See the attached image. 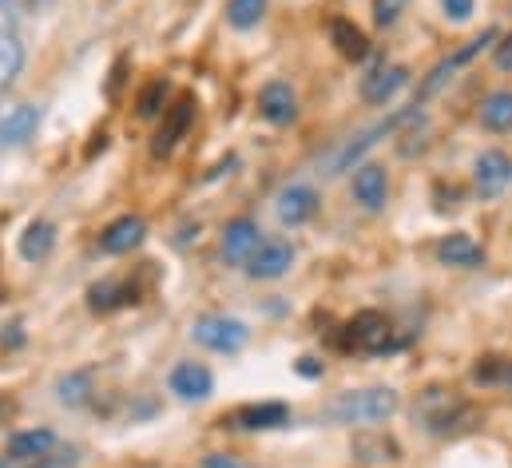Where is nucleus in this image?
<instances>
[{
    "mask_svg": "<svg viewBox=\"0 0 512 468\" xmlns=\"http://www.w3.org/2000/svg\"><path fill=\"white\" fill-rule=\"evenodd\" d=\"M401 409L397 389L389 385H374V389H346L326 405V417L338 425H378L389 421Z\"/></svg>",
    "mask_w": 512,
    "mask_h": 468,
    "instance_id": "nucleus-1",
    "label": "nucleus"
},
{
    "mask_svg": "<svg viewBox=\"0 0 512 468\" xmlns=\"http://www.w3.org/2000/svg\"><path fill=\"white\" fill-rule=\"evenodd\" d=\"M334 342H338V350H354V353L397 350V342H393V326H389V318L378 314V310H362V314H354V318L342 326V334H338Z\"/></svg>",
    "mask_w": 512,
    "mask_h": 468,
    "instance_id": "nucleus-2",
    "label": "nucleus"
},
{
    "mask_svg": "<svg viewBox=\"0 0 512 468\" xmlns=\"http://www.w3.org/2000/svg\"><path fill=\"white\" fill-rule=\"evenodd\" d=\"M421 421L429 433H453L457 425H465L473 417V409L457 397V389H445V385H433L421 393V405H417Z\"/></svg>",
    "mask_w": 512,
    "mask_h": 468,
    "instance_id": "nucleus-3",
    "label": "nucleus"
},
{
    "mask_svg": "<svg viewBox=\"0 0 512 468\" xmlns=\"http://www.w3.org/2000/svg\"><path fill=\"white\" fill-rule=\"evenodd\" d=\"M191 338L215 353H239L251 342V330H247V322H239V318L211 314V318H199V322L191 326Z\"/></svg>",
    "mask_w": 512,
    "mask_h": 468,
    "instance_id": "nucleus-4",
    "label": "nucleus"
},
{
    "mask_svg": "<svg viewBox=\"0 0 512 468\" xmlns=\"http://www.w3.org/2000/svg\"><path fill=\"white\" fill-rule=\"evenodd\" d=\"M290 421V405L282 401H247L231 413L219 417L223 429H247V433H262V429H282Z\"/></svg>",
    "mask_w": 512,
    "mask_h": 468,
    "instance_id": "nucleus-5",
    "label": "nucleus"
},
{
    "mask_svg": "<svg viewBox=\"0 0 512 468\" xmlns=\"http://www.w3.org/2000/svg\"><path fill=\"white\" fill-rule=\"evenodd\" d=\"M191 119H195V96L183 92L171 108H163V123H159V131H155V139H151V155H155V159H167V155L179 147V139L187 135Z\"/></svg>",
    "mask_w": 512,
    "mask_h": 468,
    "instance_id": "nucleus-6",
    "label": "nucleus"
},
{
    "mask_svg": "<svg viewBox=\"0 0 512 468\" xmlns=\"http://www.w3.org/2000/svg\"><path fill=\"white\" fill-rule=\"evenodd\" d=\"M413 116H417V104H413V108H405V112H397V116L382 119L378 127H370V131H362L358 139H350V143H346V147H342V151L334 155V163H330V175H338V171H346V167H350V163H354L358 155H366V151H370V147H374V143H378L382 135H393V131H397L401 123H409V119H413Z\"/></svg>",
    "mask_w": 512,
    "mask_h": 468,
    "instance_id": "nucleus-7",
    "label": "nucleus"
},
{
    "mask_svg": "<svg viewBox=\"0 0 512 468\" xmlns=\"http://www.w3.org/2000/svg\"><path fill=\"white\" fill-rule=\"evenodd\" d=\"M290 266H294V246H290V242H282V238L262 242L255 254L247 258V274H251V278H262V282L282 278Z\"/></svg>",
    "mask_w": 512,
    "mask_h": 468,
    "instance_id": "nucleus-8",
    "label": "nucleus"
},
{
    "mask_svg": "<svg viewBox=\"0 0 512 468\" xmlns=\"http://www.w3.org/2000/svg\"><path fill=\"white\" fill-rule=\"evenodd\" d=\"M274 211H278L282 227H302V223H310V219L318 215V191L306 187V183H294V187H286V191L278 195Z\"/></svg>",
    "mask_w": 512,
    "mask_h": 468,
    "instance_id": "nucleus-9",
    "label": "nucleus"
},
{
    "mask_svg": "<svg viewBox=\"0 0 512 468\" xmlns=\"http://www.w3.org/2000/svg\"><path fill=\"white\" fill-rule=\"evenodd\" d=\"M131 302H139V286L131 278H100L96 286H88V306L96 314H112L124 310Z\"/></svg>",
    "mask_w": 512,
    "mask_h": 468,
    "instance_id": "nucleus-10",
    "label": "nucleus"
},
{
    "mask_svg": "<svg viewBox=\"0 0 512 468\" xmlns=\"http://www.w3.org/2000/svg\"><path fill=\"white\" fill-rule=\"evenodd\" d=\"M40 127V108L36 104H12L0 112V147H20L36 135Z\"/></svg>",
    "mask_w": 512,
    "mask_h": 468,
    "instance_id": "nucleus-11",
    "label": "nucleus"
},
{
    "mask_svg": "<svg viewBox=\"0 0 512 468\" xmlns=\"http://www.w3.org/2000/svg\"><path fill=\"white\" fill-rule=\"evenodd\" d=\"M211 389H215V377H211L207 365H199V361H179V365L171 369V393H175V397H183V401H203V397H211Z\"/></svg>",
    "mask_w": 512,
    "mask_h": 468,
    "instance_id": "nucleus-12",
    "label": "nucleus"
},
{
    "mask_svg": "<svg viewBox=\"0 0 512 468\" xmlns=\"http://www.w3.org/2000/svg\"><path fill=\"white\" fill-rule=\"evenodd\" d=\"M258 112L266 123L282 127V123H294L298 116V100H294V88L286 80H270L262 92H258Z\"/></svg>",
    "mask_w": 512,
    "mask_h": 468,
    "instance_id": "nucleus-13",
    "label": "nucleus"
},
{
    "mask_svg": "<svg viewBox=\"0 0 512 468\" xmlns=\"http://www.w3.org/2000/svg\"><path fill=\"white\" fill-rule=\"evenodd\" d=\"M473 179H477V191L481 195H501L505 183L512 179V163L505 151H481L477 163H473Z\"/></svg>",
    "mask_w": 512,
    "mask_h": 468,
    "instance_id": "nucleus-14",
    "label": "nucleus"
},
{
    "mask_svg": "<svg viewBox=\"0 0 512 468\" xmlns=\"http://www.w3.org/2000/svg\"><path fill=\"white\" fill-rule=\"evenodd\" d=\"M143 238H147V223H143L139 215H120L116 223H108V227L100 231V250H104V254H128Z\"/></svg>",
    "mask_w": 512,
    "mask_h": 468,
    "instance_id": "nucleus-15",
    "label": "nucleus"
},
{
    "mask_svg": "<svg viewBox=\"0 0 512 468\" xmlns=\"http://www.w3.org/2000/svg\"><path fill=\"white\" fill-rule=\"evenodd\" d=\"M350 453L354 461L362 465H385V461H401V445L389 437V433H378V429H366L350 441Z\"/></svg>",
    "mask_w": 512,
    "mask_h": 468,
    "instance_id": "nucleus-16",
    "label": "nucleus"
},
{
    "mask_svg": "<svg viewBox=\"0 0 512 468\" xmlns=\"http://www.w3.org/2000/svg\"><path fill=\"white\" fill-rule=\"evenodd\" d=\"M385 195H389V179H385V167L378 163H366L354 171V199L366 207V211H382Z\"/></svg>",
    "mask_w": 512,
    "mask_h": 468,
    "instance_id": "nucleus-17",
    "label": "nucleus"
},
{
    "mask_svg": "<svg viewBox=\"0 0 512 468\" xmlns=\"http://www.w3.org/2000/svg\"><path fill=\"white\" fill-rule=\"evenodd\" d=\"M258 234L262 231H258L255 219H235V223L223 231V258H227V262H247L258 246H262Z\"/></svg>",
    "mask_w": 512,
    "mask_h": 468,
    "instance_id": "nucleus-18",
    "label": "nucleus"
},
{
    "mask_svg": "<svg viewBox=\"0 0 512 468\" xmlns=\"http://www.w3.org/2000/svg\"><path fill=\"white\" fill-rule=\"evenodd\" d=\"M405 84H409V72H405V68H397V64L378 68V72H370V76L362 80V100H366V104H385V100H393Z\"/></svg>",
    "mask_w": 512,
    "mask_h": 468,
    "instance_id": "nucleus-19",
    "label": "nucleus"
},
{
    "mask_svg": "<svg viewBox=\"0 0 512 468\" xmlns=\"http://www.w3.org/2000/svg\"><path fill=\"white\" fill-rule=\"evenodd\" d=\"M330 40H334V48H338L346 60H354V64L370 56V40H366V32H362L354 20H346V16L330 20Z\"/></svg>",
    "mask_w": 512,
    "mask_h": 468,
    "instance_id": "nucleus-20",
    "label": "nucleus"
},
{
    "mask_svg": "<svg viewBox=\"0 0 512 468\" xmlns=\"http://www.w3.org/2000/svg\"><path fill=\"white\" fill-rule=\"evenodd\" d=\"M52 246H56V227H52L48 219H32V223L24 227V234H20V242H16V250H20L24 262H40V258H48Z\"/></svg>",
    "mask_w": 512,
    "mask_h": 468,
    "instance_id": "nucleus-21",
    "label": "nucleus"
},
{
    "mask_svg": "<svg viewBox=\"0 0 512 468\" xmlns=\"http://www.w3.org/2000/svg\"><path fill=\"white\" fill-rule=\"evenodd\" d=\"M437 258H441L445 266H477V262L485 258V250H481V242L469 238V234H445V238L437 242Z\"/></svg>",
    "mask_w": 512,
    "mask_h": 468,
    "instance_id": "nucleus-22",
    "label": "nucleus"
},
{
    "mask_svg": "<svg viewBox=\"0 0 512 468\" xmlns=\"http://www.w3.org/2000/svg\"><path fill=\"white\" fill-rule=\"evenodd\" d=\"M56 449V433L52 429H28V433H16L12 441H8V453H12V461H40V457H48Z\"/></svg>",
    "mask_w": 512,
    "mask_h": 468,
    "instance_id": "nucleus-23",
    "label": "nucleus"
},
{
    "mask_svg": "<svg viewBox=\"0 0 512 468\" xmlns=\"http://www.w3.org/2000/svg\"><path fill=\"white\" fill-rule=\"evenodd\" d=\"M477 385H485V389H493V385H505L512 389V357H477V365H473V373H469Z\"/></svg>",
    "mask_w": 512,
    "mask_h": 468,
    "instance_id": "nucleus-24",
    "label": "nucleus"
},
{
    "mask_svg": "<svg viewBox=\"0 0 512 468\" xmlns=\"http://www.w3.org/2000/svg\"><path fill=\"white\" fill-rule=\"evenodd\" d=\"M56 397L60 405H84L92 397V369H72L56 381Z\"/></svg>",
    "mask_w": 512,
    "mask_h": 468,
    "instance_id": "nucleus-25",
    "label": "nucleus"
},
{
    "mask_svg": "<svg viewBox=\"0 0 512 468\" xmlns=\"http://www.w3.org/2000/svg\"><path fill=\"white\" fill-rule=\"evenodd\" d=\"M481 127L489 131H512V92H493L481 104Z\"/></svg>",
    "mask_w": 512,
    "mask_h": 468,
    "instance_id": "nucleus-26",
    "label": "nucleus"
},
{
    "mask_svg": "<svg viewBox=\"0 0 512 468\" xmlns=\"http://www.w3.org/2000/svg\"><path fill=\"white\" fill-rule=\"evenodd\" d=\"M20 68H24V48L8 28H0V88H8L20 76Z\"/></svg>",
    "mask_w": 512,
    "mask_h": 468,
    "instance_id": "nucleus-27",
    "label": "nucleus"
},
{
    "mask_svg": "<svg viewBox=\"0 0 512 468\" xmlns=\"http://www.w3.org/2000/svg\"><path fill=\"white\" fill-rule=\"evenodd\" d=\"M266 16V0H227V20L235 28H255Z\"/></svg>",
    "mask_w": 512,
    "mask_h": 468,
    "instance_id": "nucleus-28",
    "label": "nucleus"
},
{
    "mask_svg": "<svg viewBox=\"0 0 512 468\" xmlns=\"http://www.w3.org/2000/svg\"><path fill=\"white\" fill-rule=\"evenodd\" d=\"M163 100H167V84H163V80H151V84H143V92H139V100H135V112L143 119L159 116V112H163Z\"/></svg>",
    "mask_w": 512,
    "mask_h": 468,
    "instance_id": "nucleus-29",
    "label": "nucleus"
},
{
    "mask_svg": "<svg viewBox=\"0 0 512 468\" xmlns=\"http://www.w3.org/2000/svg\"><path fill=\"white\" fill-rule=\"evenodd\" d=\"M405 4H409V0H374V20H378L382 28L397 24L401 12H405Z\"/></svg>",
    "mask_w": 512,
    "mask_h": 468,
    "instance_id": "nucleus-30",
    "label": "nucleus"
},
{
    "mask_svg": "<svg viewBox=\"0 0 512 468\" xmlns=\"http://www.w3.org/2000/svg\"><path fill=\"white\" fill-rule=\"evenodd\" d=\"M493 64H497L501 72H512V32L509 36H501V44L493 48Z\"/></svg>",
    "mask_w": 512,
    "mask_h": 468,
    "instance_id": "nucleus-31",
    "label": "nucleus"
},
{
    "mask_svg": "<svg viewBox=\"0 0 512 468\" xmlns=\"http://www.w3.org/2000/svg\"><path fill=\"white\" fill-rule=\"evenodd\" d=\"M80 465V457L68 449V453H56V457H40L36 461V468H76Z\"/></svg>",
    "mask_w": 512,
    "mask_h": 468,
    "instance_id": "nucleus-32",
    "label": "nucleus"
},
{
    "mask_svg": "<svg viewBox=\"0 0 512 468\" xmlns=\"http://www.w3.org/2000/svg\"><path fill=\"white\" fill-rule=\"evenodd\" d=\"M449 20H469L473 16V0H441Z\"/></svg>",
    "mask_w": 512,
    "mask_h": 468,
    "instance_id": "nucleus-33",
    "label": "nucleus"
},
{
    "mask_svg": "<svg viewBox=\"0 0 512 468\" xmlns=\"http://www.w3.org/2000/svg\"><path fill=\"white\" fill-rule=\"evenodd\" d=\"M203 468H243L235 457H223V453H211V457H203Z\"/></svg>",
    "mask_w": 512,
    "mask_h": 468,
    "instance_id": "nucleus-34",
    "label": "nucleus"
},
{
    "mask_svg": "<svg viewBox=\"0 0 512 468\" xmlns=\"http://www.w3.org/2000/svg\"><path fill=\"white\" fill-rule=\"evenodd\" d=\"M298 373H302V377H322V361H318V357H302V361H298Z\"/></svg>",
    "mask_w": 512,
    "mask_h": 468,
    "instance_id": "nucleus-35",
    "label": "nucleus"
},
{
    "mask_svg": "<svg viewBox=\"0 0 512 468\" xmlns=\"http://www.w3.org/2000/svg\"><path fill=\"white\" fill-rule=\"evenodd\" d=\"M12 413H16V405H12V401H8L4 393H0V429H4L8 421H12Z\"/></svg>",
    "mask_w": 512,
    "mask_h": 468,
    "instance_id": "nucleus-36",
    "label": "nucleus"
},
{
    "mask_svg": "<svg viewBox=\"0 0 512 468\" xmlns=\"http://www.w3.org/2000/svg\"><path fill=\"white\" fill-rule=\"evenodd\" d=\"M16 465H20V461H8V465H0V468H16Z\"/></svg>",
    "mask_w": 512,
    "mask_h": 468,
    "instance_id": "nucleus-37",
    "label": "nucleus"
},
{
    "mask_svg": "<svg viewBox=\"0 0 512 468\" xmlns=\"http://www.w3.org/2000/svg\"><path fill=\"white\" fill-rule=\"evenodd\" d=\"M32 4H48V0H32Z\"/></svg>",
    "mask_w": 512,
    "mask_h": 468,
    "instance_id": "nucleus-38",
    "label": "nucleus"
},
{
    "mask_svg": "<svg viewBox=\"0 0 512 468\" xmlns=\"http://www.w3.org/2000/svg\"><path fill=\"white\" fill-rule=\"evenodd\" d=\"M0 4H4V0H0Z\"/></svg>",
    "mask_w": 512,
    "mask_h": 468,
    "instance_id": "nucleus-39",
    "label": "nucleus"
}]
</instances>
